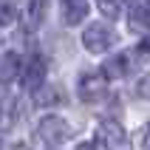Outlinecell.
<instances>
[{
    "instance_id": "1",
    "label": "cell",
    "mask_w": 150,
    "mask_h": 150,
    "mask_svg": "<svg viewBox=\"0 0 150 150\" xmlns=\"http://www.w3.org/2000/svg\"><path fill=\"white\" fill-rule=\"evenodd\" d=\"M37 136H40L45 144L57 147V144H62L68 136H71V127H68V122L62 116L51 113V116H42L40 119V125H37Z\"/></svg>"
},
{
    "instance_id": "2",
    "label": "cell",
    "mask_w": 150,
    "mask_h": 150,
    "mask_svg": "<svg viewBox=\"0 0 150 150\" xmlns=\"http://www.w3.org/2000/svg\"><path fill=\"white\" fill-rule=\"evenodd\" d=\"M113 42H116V34L110 31L105 23H91L82 31V45L91 51V54H105Z\"/></svg>"
},
{
    "instance_id": "3",
    "label": "cell",
    "mask_w": 150,
    "mask_h": 150,
    "mask_svg": "<svg viewBox=\"0 0 150 150\" xmlns=\"http://www.w3.org/2000/svg\"><path fill=\"white\" fill-rule=\"evenodd\" d=\"M96 142H99V150H133L127 133L116 122H102L96 130Z\"/></svg>"
},
{
    "instance_id": "4",
    "label": "cell",
    "mask_w": 150,
    "mask_h": 150,
    "mask_svg": "<svg viewBox=\"0 0 150 150\" xmlns=\"http://www.w3.org/2000/svg\"><path fill=\"white\" fill-rule=\"evenodd\" d=\"M76 91H79V99L82 102H99V99H105L108 85H105V76L102 74H82Z\"/></svg>"
},
{
    "instance_id": "5",
    "label": "cell",
    "mask_w": 150,
    "mask_h": 150,
    "mask_svg": "<svg viewBox=\"0 0 150 150\" xmlns=\"http://www.w3.org/2000/svg\"><path fill=\"white\" fill-rule=\"evenodd\" d=\"M20 79H23V85L28 88V91H37V88L42 85V79H45V57H40V54L28 57L23 62Z\"/></svg>"
},
{
    "instance_id": "6",
    "label": "cell",
    "mask_w": 150,
    "mask_h": 150,
    "mask_svg": "<svg viewBox=\"0 0 150 150\" xmlns=\"http://www.w3.org/2000/svg\"><path fill=\"white\" fill-rule=\"evenodd\" d=\"M42 17H45V0H23L20 6V20L28 31L40 28L42 25Z\"/></svg>"
},
{
    "instance_id": "7",
    "label": "cell",
    "mask_w": 150,
    "mask_h": 150,
    "mask_svg": "<svg viewBox=\"0 0 150 150\" xmlns=\"http://www.w3.org/2000/svg\"><path fill=\"white\" fill-rule=\"evenodd\" d=\"M59 11H62V23L65 25H79L88 17V0H62Z\"/></svg>"
},
{
    "instance_id": "8",
    "label": "cell",
    "mask_w": 150,
    "mask_h": 150,
    "mask_svg": "<svg viewBox=\"0 0 150 150\" xmlns=\"http://www.w3.org/2000/svg\"><path fill=\"white\" fill-rule=\"evenodd\" d=\"M23 71V59L17 51H6L0 54V82H14Z\"/></svg>"
},
{
    "instance_id": "9",
    "label": "cell",
    "mask_w": 150,
    "mask_h": 150,
    "mask_svg": "<svg viewBox=\"0 0 150 150\" xmlns=\"http://www.w3.org/2000/svg\"><path fill=\"white\" fill-rule=\"evenodd\" d=\"M130 54H116V57H110L108 62H105V76H110V79H122V76L130 74V68H133V62H130Z\"/></svg>"
},
{
    "instance_id": "10",
    "label": "cell",
    "mask_w": 150,
    "mask_h": 150,
    "mask_svg": "<svg viewBox=\"0 0 150 150\" xmlns=\"http://www.w3.org/2000/svg\"><path fill=\"white\" fill-rule=\"evenodd\" d=\"M147 25H150V14L144 11V6L133 3V8H130V28H147Z\"/></svg>"
},
{
    "instance_id": "11",
    "label": "cell",
    "mask_w": 150,
    "mask_h": 150,
    "mask_svg": "<svg viewBox=\"0 0 150 150\" xmlns=\"http://www.w3.org/2000/svg\"><path fill=\"white\" fill-rule=\"evenodd\" d=\"M14 17H17L14 0H0V28L11 25V23H14Z\"/></svg>"
},
{
    "instance_id": "12",
    "label": "cell",
    "mask_w": 150,
    "mask_h": 150,
    "mask_svg": "<svg viewBox=\"0 0 150 150\" xmlns=\"http://www.w3.org/2000/svg\"><path fill=\"white\" fill-rule=\"evenodd\" d=\"M96 6H99V11L105 17H110V20H116L119 14H122V0H96Z\"/></svg>"
},
{
    "instance_id": "13",
    "label": "cell",
    "mask_w": 150,
    "mask_h": 150,
    "mask_svg": "<svg viewBox=\"0 0 150 150\" xmlns=\"http://www.w3.org/2000/svg\"><path fill=\"white\" fill-rule=\"evenodd\" d=\"M136 91H139V96H144V99H150V74L139 79V88H136Z\"/></svg>"
},
{
    "instance_id": "14",
    "label": "cell",
    "mask_w": 150,
    "mask_h": 150,
    "mask_svg": "<svg viewBox=\"0 0 150 150\" xmlns=\"http://www.w3.org/2000/svg\"><path fill=\"white\" fill-rule=\"evenodd\" d=\"M54 99H57V91H45V93L37 91V102H54Z\"/></svg>"
},
{
    "instance_id": "15",
    "label": "cell",
    "mask_w": 150,
    "mask_h": 150,
    "mask_svg": "<svg viewBox=\"0 0 150 150\" xmlns=\"http://www.w3.org/2000/svg\"><path fill=\"white\" fill-rule=\"evenodd\" d=\"M139 54H150V37H144V40L139 42Z\"/></svg>"
},
{
    "instance_id": "16",
    "label": "cell",
    "mask_w": 150,
    "mask_h": 150,
    "mask_svg": "<svg viewBox=\"0 0 150 150\" xmlns=\"http://www.w3.org/2000/svg\"><path fill=\"white\" fill-rule=\"evenodd\" d=\"M142 144H144V150H150V125L144 127V133H142Z\"/></svg>"
},
{
    "instance_id": "17",
    "label": "cell",
    "mask_w": 150,
    "mask_h": 150,
    "mask_svg": "<svg viewBox=\"0 0 150 150\" xmlns=\"http://www.w3.org/2000/svg\"><path fill=\"white\" fill-rule=\"evenodd\" d=\"M99 147V142H91V144H79V150H96Z\"/></svg>"
},
{
    "instance_id": "18",
    "label": "cell",
    "mask_w": 150,
    "mask_h": 150,
    "mask_svg": "<svg viewBox=\"0 0 150 150\" xmlns=\"http://www.w3.org/2000/svg\"><path fill=\"white\" fill-rule=\"evenodd\" d=\"M147 3H150V0H147Z\"/></svg>"
}]
</instances>
